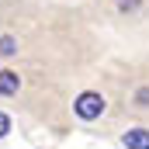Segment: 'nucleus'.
<instances>
[{"instance_id": "nucleus-1", "label": "nucleus", "mask_w": 149, "mask_h": 149, "mask_svg": "<svg viewBox=\"0 0 149 149\" xmlns=\"http://www.w3.org/2000/svg\"><path fill=\"white\" fill-rule=\"evenodd\" d=\"M76 114L83 118V121H90V118H101V111H104V97L101 94H94V90H83L80 97H76Z\"/></svg>"}, {"instance_id": "nucleus-2", "label": "nucleus", "mask_w": 149, "mask_h": 149, "mask_svg": "<svg viewBox=\"0 0 149 149\" xmlns=\"http://www.w3.org/2000/svg\"><path fill=\"white\" fill-rule=\"evenodd\" d=\"M125 146H128V149H149V132H146V128L125 132Z\"/></svg>"}, {"instance_id": "nucleus-3", "label": "nucleus", "mask_w": 149, "mask_h": 149, "mask_svg": "<svg viewBox=\"0 0 149 149\" xmlns=\"http://www.w3.org/2000/svg\"><path fill=\"white\" fill-rule=\"evenodd\" d=\"M17 87H21V76L14 73V70H3L0 73V94L7 97V94H17Z\"/></svg>"}, {"instance_id": "nucleus-4", "label": "nucleus", "mask_w": 149, "mask_h": 149, "mask_svg": "<svg viewBox=\"0 0 149 149\" xmlns=\"http://www.w3.org/2000/svg\"><path fill=\"white\" fill-rule=\"evenodd\" d=\"M14 52H17V42H14L10 35H3L0 38V56H14Z\"/></svg>"}, {"instance_id": "nucleus-5", "label": "nucleus", "mask_w": 149, "mask_h": 149, "mask_svg": "<svg viewBox=\"0 0 149 149\" xmlns=\"http://www.w3.org/2000/svg\"><path fill=\"white\" fill-rule=\"evenodd\" d=\"M7 132H10V118H7V114H0V139H3Z\"/></svg>"}, {"instance_id": "nucleus-6", "label": "nucleus", "mask_w": 149, "mask_h": 149, "mask_svg": "<svg viewBox=\"0 0 149 149\" xmlns=\"http://www.w3.org/2000/svg\"><path fill=\"white\" fill-rule=\"evenodd\" d=\"M118 7H121V10H135V7H139V0H118Z\"/></svg>"}, {"instance_id": "nucleus-7", "label": "nucleus", "mask_w": 149, "mask_h": 149, "mask_svg": "<svg viewBox=\"0 0 149 149\" xmlns=\"http://www.w3.org/2000/svg\"><path fill=\"white\" fill-rule=\"evenodd\" d=\"M135 101H139V104H146V108H149V87H142V90H139V97H135Z\"/></svg>"}]
</instances>
